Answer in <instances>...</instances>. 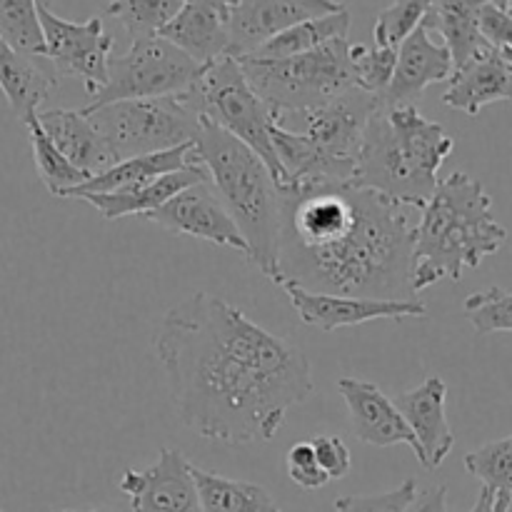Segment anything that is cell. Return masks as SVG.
Returning <instances> with one entry per match:
<instances>
[{
	"mask_svg": "<svg viewBox=\"0 0 512 512\" xmlns=\"http://www.w3.org/2000/svg\"><path fill=\"white\" fill-rule=\"evenodd\" d=\"M0 40L28 55H45L38 0H0Z\"/></svg>",
	"mask_w": 512,
	"mask_h": 512,
	"instance_id": "30",
	"label": "cell"
},
{
	"mask_svg": "<svg viewBox=\"0 0 512 512\" xmlns=\"http://www.w3.org/2000/svg\"><path fill=\"white\" fill-rule=\"evenodd\" d=\"M195 88H198L200 108H203L205 118L233 138H238L240 143L248 145L268 165L278 188H285L283 168H280L273 138H270L278 118L260 100V95L250 88L238 58L225 55V58L210 63L203 78L195 83Z\"/></svg>",
	"mask_w": 512,
	"mask_h": 512,
	"instance_id": "8",
	"label": "cell"
},
{
	"mask_svg": "<svg viewBox=\"0 0 512 512\" xmlns=\"http://www.w3.org/2000/svg\"><path fill=\"white\" fill-rule=\"evenodd\" d=\"M23 125L28 128L35 168H38V175L45 183V188H48V193L55 195V198H68L70 190L80 188V185L88 180V175L80 173L75 165H70L68 160L58 153V148H55V145L50 143L48 135L43 133V128H40L35 115H30Z\"/></svg>",
	"mask_w": 512,
	"mask_h": 512,
	"instance_id": "28",
	"label": "cell"
},
{
	"mask_svg": "<svg viewBox=\"0 0 512 512\" xmlns=\"http://www.w3.org/2000/svg\"><path fill=\"white\" fill-rule=\"evenodd\" d=\"M378 108L380 98L360 88H350L323 108L300 113L305 120V130L300 133L330 160L345 183H353L365 125Z\"/></svg>",
	"mask_w": 512,
	"mask_h": 512,
	"instance_id": "11",
	"label": "cell"
},
{
	"mask_svg": "<svg viewBox=\"0 0 512 512\" xmlns=\"http://www.w3.org/2000/svg\"><path fill=\"white\" fill-rule=\"evenodd\" d=\"M193 158L208 173L210 185L243 233L245 258L275 283L283 195L268 165L245 143L203 118L193 143Z\"/></svg>",
	"mask_w": 512,
	"mask_h": 512,
	"instance_id": "5",
	"label": "cell"
},
{
	"mask_svg": "<svg viewBox=\"0 0 512 512\" xmlns=\"http://www.w3.org/2000/svg\"><path fill=\"white\" fill-rule=\"evenodd\" d=\"M445 398H448L445 380L430 375L423 385L408 390V393H400L393 400L418 440L420 453H423L420 465L425 470H438L445 458L453 453L455 433L450 430L448 413H445Z\"/></svg>",
	"mask_w": 512,
	"mask_h": 512,
	"instance_id": "18",
	"label": "cell"
},
{
	"mask_svg": "<svg viewBox=\"0 0 512 512\" xmlns=\"http://www.w3.org/2000/svg\"><path fill=\"white\" fill-rule=\"evenodd\" d=\"M250 88L283 120L318 110L355 88L348 38L330 40L310 53L293 58H238Z\"/></svg>",
	"mask_w": 512,
	"mask_h": 512,
	"instance_id": "6",
	"label": "cell"
},
{
	"mask_svg": "<svg viewBox=\"0 0 512 512\" xmlns=\"http://www.w3.org/2000/svg\"><path fill=\"white\" fill-rule=\"evenodd\" d=\"M205 70L208 65L195 63L160 35L133 40L128 53L110 58L108 80L80 110H95L118 100H145L183 93L203 78Z\"/></svg>",
	"mask_w": 512,
	"mask_h": 512,
	"instance_id": "9",
	"label": "cell"
},
{
	"mask_svg": "<svg viewBox=\"0 0 512 512\" xmlns=\"http://www.w3.org/2000/svg\"><path fill=\"white\" fill-rule=\"evenodd\" d=\"M58 512H80V510H58ZM85 512H113L108 508H95V510H85Z\"/></svg>",
	"mask_w": 512,
	"mask_h": 512,
	"instance_id": "43",
	"label": "cell"
},
{
	"mask_svg": "<svg viewBox=\"0 0 512 512\" xmlns=\"http://www.w3.org/2000/svg\"><path fill=\"white\" fill-rule=\"evenodd\" d=\"M0 512H3V510H0Z\"/></svg>",
	"mask_w": 512,
	"mask_h": 512,
	"instance_id": "45",
	"label": "cell"
},
{
	"mask_svg": "<svg viewBox=\"0 0 512 512\" xmlns=\"http://www.w3.org/2000/svg\"><path fill=\"white\" fill-rule=\"evenodd\" d=\"M510 65H512V63H510Z\"/></svg>",
	"mask_w": 512,
	"mask_h": 512,
	"instance_id": "46",
	"label": "cell"
},
{
	"mask_svg": "<svg viewBox=\"0 0 512 512\" xmlns=\"http://www.w3.org/2000/svg\"><path fill=\"white\" fill-rule=\"evenodd\" d=\"M285 468H288L290 480L303 490H320L330 483L328 475L318 465V458H315L310 440L295 443L288 450V455H285Z\"/></svg>",
	"mask_w": 512,
	"mask_h": 512,
	"instance_id": "36",
	"label": "cell"
},
{
	"mask_svg": "<svg viewBox=\"0 0 512 512\" xmlns=\"http://www.w3.org/2000/svg\"><path fill=\"white\" fill-rule=\"evenodd\" d=\"M208 173H205L203 165H190V168L175 170V173L163 175V178L153 180L148 185H140V188H128V190H115V193H85L78 195V200H85L88 205H93L105 220H118L128 218V215H140L145 218L148 213L158 210L160 205L168 203L173 195H178L180 190L190 188L195 183H205Z\"/></svg>",
	"mask_w": 512,
	"mask_h": 512,
	"instance_id": "23",
	"label": "cell"
},
{
	"mask_svg": "<svg viewBox=\"0 0 512 512\" xmlns=\"http://www.w3.org/2000/svg\"><path fill=\"white\" fill-rule=\"evenodd\" d=\"M60 75L45 55H28L0 40V90L20 123L35 115L58 90Z\"/></svg>",
	"mask_w": 512,
	"mask_h": 512,
	"instance_id": "22",
	"label": "cell"
},
{
	"mask_svg": "<svg viewBox=\"0 0 512 512\" xmlns=\"http://www.w3.org/2000/svg\"><path fill=\"white\" fill-rule=\"evenodd\" d=\"M120 493L130 498L133 512H203L193 465L180 450L163 448L158 463L145 470H123Z\"/></svg>",
	"mask_w": 512,
	"mask_h": 512,
	"instance_id": "14",
	"label": "cell"
},
{
	"mask_svg": "<svg viewBox=\"0 0 512 512\" xmlns=\"http://www.w3.org/2000/svg\"><path fill=\"white\" fill-rule=\"evenodd\" d=\"M40 128L48 135L58 153L83 175L95 178L118 163L103 135L93 128L88 115L70 108H40L35 113Z\"/></svg>",
	"mask_w": 512,
	"mask_h": 512,
	"instance_id": "19",
	"label": "cell"
},
{
	"mask_svg": "<svg viewBox=\"0 0 512 512\" xmlns=\"http://www.w3.org/2000/svg\"><path fill=\"white\" fill-rule=\"evenodd\" d=\"M398 48H380V45H350V63H353L355 88L383 98L395 73Z\"/></svg>",
	"mask_w": 512,
	"mask_h": 512,
	"instance_id": "33",
	"label": "cell"
},
{
	"mask_svg": "<svg viewBox=\"0 0 512 512\" xmlns=\"http://www.w3.org/2000/svg\"><path fill=\"white\" fill-rule=\"evenodd\" d=\"M508 230L495 220L493 198L483 183L455 170L440 180L433 198L420 210L413 243V293L440 280L463 278L503 248Z\"/></svg>",
	"mask_w": 512,
	"mask_h": 512,
	"instance_id": "3",
	"label": "cell"
},
{
	"mask_svg": "<svg viewBox=\"0 0 512 512\" xmlns=\"http://www.w3.org/2000/svg\"><path fill=\"white\" fill-rule=\"evenodd\" d=\"M193 480L203 512H283L263 485L223 478V475L208 473L195 465Z\"/></svg>",
	"mask_w": 512,
	"mask_h": 512,
	"instance_id": "26",
	"label": "cell"
},
{
	"mask_svg": "<svg viewBox=\"0 0 512 512\" xmlns=\"http://www.w3.org/2000/svg\"><path fill=\"white\" fill-rule=\"evenodd\" d=\"M145 220L160 225L168 233L190 235V238L205 240V243H213L220 245V248H230L248 255V245H245L243 233H240L235 220L230 218L225 205L215 195L210 180L180 190L168 203L145 215Z\"/></svg>",
	"mask_w": 512,
	"mask_h": 512,
	"instance_id": "12",
	"label": "cell"
},
{
	"mask_svg": "<svg viewBox=\"0 0 512 512\" xmlns=\"http://www.w3.org/2000/svg\"><path fill=\"white\" fill-rule=\"evenodd\" d=\"M508 13H510V18H512V5H510V8H508Z\"/></svg>",
	"mask_w": 512,
	"mask_h": 512,
	"instance_id": "44",
	"label": "cell"
},
{
	"mask_svg": "<svg viewBox=\"0 0 512 512\" xmlns=\"http://www.w3.org/2000/svg\"><path fill=\"white\" fill-rule=\"evenodd\" d=\"M455 65L450 50L430 38L425 25L415 28L403 43L398 45V60L388 90L380 98L383 105H415L420 95L433 83L450 80Z\"/></svg>",
	"mask_w": 512,
	"mask_h": 512,
	"instance_id": "17",
	"label": "cell"
},
{
	"mask_svg": "<svg viewBox=\"0 0 512 512\" xmlns=\"http://www.w3.org/2000/svg\"><path fill=\"white\" fill-rule=\"evenodd\" d=\"M183 3H218L233 8V5H238V0H183Z\"/></svg>",
	"mask_w": 512,
	"mask_h": 512,
	"instance_id": "41",
	"label": "cell"
},
{
	"mask_svg": "<svg viewBox=\"0 0 512 512\" xmlns=\"http://www.w3.org/2000/svg\"><path fill=\"white\" fill-rule=\"evenodd\" d=\"M480 33L488 40L490 48L500 50L512 63V18L508 10L485 3L480 8Z\"/></svg>",
	"mask_w": 512,
	"mask_h": 512,
	"instance_id": "38",
	"label": "cell"
},
{
	"mask_svg": "<svg viewBox=\"0 0 512 512\" xmlns=\"http://www.w3.org/2000/svg\"><path fill=\"white\" fill-rule=\"evenodd\" d=\"M463 310L478 335L512 333V293H505L498 285L468 295Z\"/></svg>",
	"mask_w": 512,
	"mask_h": 512,
	"instance_id": "34",
	"label": "cell"
},
{
	"mask_svg": "<svg viewBox=\"0 0 512 512\" xmlns=\"http://www.w3.org/2000/svg\"><path fill=\"white\" fill-rule=\"evenodd\" d=\"M350 30V13L348 8L338 10V13L323 15V18L305 20V23L293 25L285 33L275 35L268 43L260 45L253 58H293V55L310 53V50L320 48V45L330 43V40L348 38Z\"/></svg>",
	"mask_w": 512,
	"mask_h": 512,
	"instance_id": "27",
	"label": "cell"
},
{
	"mask_svg": "<svg viewBox=\"0 0 512 512\" xmlns=\"http://www.w3.org/2000/svg\"><path fill=\"white\" fill-rule=\"evenodd\" d=\"M293 303L295 313L308 328L333 333L340 328L373 323V320H405L425 318L428 305L420 298L413 300H373V298H345V295L310 293L298 285H280Z\"/></svg>",
	"mask_w": 512,
	"mask_h": 512,
	"instance_id": "13",
	"label": "cell"
},
{
	"mask_svg": "<svg viewBox=\"0 0 512 512\" xmlns=\"http://www.w3.org/2000/svg\"><path fill=\"white\" fill-rule=\"evenodd\" d=\"M338 393L345 400V408H348L350 430H353L360 443L375 445V448L408 445L415 458H418V463L423 460L413 430L408 428L400 410L395 408L393 400L378 385L358 378H340Z\"/></svg>",
	"mask_w": 512,
	"mask_h": 512,
	"instance_id": "16",
	"label": "cell"
},
{
	"mask_svg": "<svg viewBox=\"0 0 512 512\" xmlns=\"http://www.w3.org/2000/svg\"><path fill=\"white\" fill-rule=\"evenodd\" d=\"M485 3L488 0H435L428 18L423 20L425 28L443 35L455 70L490 48L480 33V8Z\"/></svg>",
	"mask_w": 512,
	"mask_h": 512,
	"instance_id": "25",
	"label": "cell"
},
{
	"mask_svg": "<svg viewBox=\"0 0 512 512\" xmlns=\"http://www.w3.org/2000/svg\"><path fill=\"white\" fill-rule=\"evenodd\" d=\"M80 113L88 115L118 160L195 143L205 118L195 85L163 98L118 100Z\"/></svg>",
	"mask_w": 512,
	"mask_h": 512,
	"instance_id": "7",
	"label": "cell"
},
{
	"mask_svg": "<svg viewBox=\"0 0 512 512\" xmlns=\"http://www.w3.org/2000/svg\"><path fill=\"white\" fill-rule=\"evenodd\" d=\"M488 3H493L495 8H503V10L510 8V0H488Z\"/></svg>",
	"mask_w": 512,
	"mask_h": 512,
	"instance_id": "42",
	"label": "cell"
},
{
	"mask_svg": "<svg viewBox=\"0 0 512 512\" xmlns=\"http://www.w3.org/2000/svg\"><path fill=\"white\" fill-rule=\"evenodd\" d=\"M158 35L195 63L210 65L230 55V8L218 3H183Z\"/></svg>",
	"mask_w": 512,
	"mask_h": 512,
	"instance_id": "20",
	"label": "cell"
},
{
	"mask_svg": "<svg viewBox=\"0 0 512 512\" xmlns=\"http://www.w3.org/2000/svg\"><path fill=\"white\" fill-rule=\"evenodd\" d=\"M512 100V65L500 50L488 48L453 70L443 103L460 113L478 115L485 105Z\"/></svg>",
	"mask_w": 512,
	"mask_h": 512,
	"instance_id": "21",
	"label": "cell"
},
{
	"mask_svg": "<svg viewBox=\"0 0 512 512\" xmlns=\"http://www.w3.org/2000/svg\"><path fill=\"white\" fill-rule=\"evenodd\" d=\"M343 8L338 0H238L230 8V58H245L293 25Z\"/></svg>",
	"mask_w": 512,
	"mask_h": 512,
	"instance_id": "15",
	"label": "cell"
},
{
	"mask_svg": "<svg viewBox=\"0 0 512 512\" xmlns=\"http://www.w3.org/2000/svg\"><path fill=\"white\" fill-rule=\"evenodd\" d=\"M512 495L510 493H498V490L483 488L480 490L478 500H475L473 510L468 512H510Z\"/></svg>",
	"mask_w": 512,
	"mask_h": 512,
	"instance_id": "40",
	"label": "cell"
},
{
	"mask_svg": "<svg viewBox=\"0 0 512 512\" xmlns=\"http://www.w3.org/2000/svg\"><path fill=\"white\" fill-rule=\"evenodd\" d=\"M278 278L310 293L413 300L408 205L350 183L280 188Z\"/></svg>",
	"mask_w": 512,
	"mask_h": 512,
	"instance_id": "2",
	"label": "cell"
},
{
	"mask_svg": "<svg viewBox=\"0 0 512 512\" xmlns=\"http://www.w3.org/2000/svg\"><path fill=\"white\" fill-rule=\"evenodd\" d=\"M190 165H198L193 158V143L178 145V148L163 150V153L125 158L118 160V163H115L113 168L105 170V173L85 180L80 188L70 190L68 198H78V195L85 193H115V190L140 188V185H148L153 183V180L163 178V175L175 173V170L190 168Z\"/></svg>",
	"mask_w": 512,
	"mask_h": 512,
	"instance_id": "24",
	"label": "cell"
},
{
	"mask_svg": "<svg viewBox=\"0 0 512 512\" xmlns=\"http://www.w3.org/2000/svg\"><path fill=\"white\" fill-rule=\"evenodd\" d=\"M310 445H313L315 458H318V465L328 475V480H340L350 473L353 458H350L348 445L343 443L340 435H318V438L310 440Z\"/></svg>",
	"mask_w": 512,
	"mask_h": 512,
	"instance_id": "37",
	"label": "cell"
},
{
	"mask_svg": "<svg viewBox=\"0 0 512 512\" xmlns=\"http://www.w3.org/2000/svg\"><path fill=\"white\" fill-rule=\"evenodd\" d=\"M40 30L45 40V58L58 75H70L85 83L90 95L108 80V63L113 58V35L105 30L103 18L93 15L85 23H70L50 10L48 0H38Z\"/></svg>",
	"mask_w": 512,
	"mask_h": 512,
	"instance_id": "10",
	"label": "cell"
},
{
	"mask_svg": "<svg viewBox=\"0 0 512 512\" xmlns=\"http://www.w3.org/2000/svg\"><path fill=\"white\" fill-rule=\"evenodd\" d=\"M465 470L483 483V488L512 495V435L483 445L463 458Z\"/></svg>",
	"mask_w": 512,
	"mask_h": 512,
	"instance_id": "32",
	"label": "cell"
},
{
	"mask_svg": "<svg viewBox=\"0 0 512 512\" xmlns=\"http://www.w3.org/2000/svg\"><path fill=\"white\" fill-rule=\"evenodd\" d=\"M418 495V483L405 480L395 490L378 495H343L333 503L335 512H408Z\"/></svg>",
	"mask_w": 512,
	"mask_h": 512,
	"instance_id": "35",
	"label": "cell"
},
{
	"mask_svg": "<svg viewBox=\"0 0 512 512\" xmlns=\"http://www.w3.org/2000/svg\"><path fill=\"white\" fill-rule=\"evenodd\" d=\"M435 0H395L375 18L373 40L380 48H398L428 18Z\"/></svg>",
	"mask_w": 512,
	"mask_h": 512,
	"instance_id": "31",
	"label": "cell"
},
{
	"mask_svg": "<svg viewBox=\"0 0 512 512\" xmlns=\"http://www.w3.org/2000/svg\"><path fill=\"white\" fill-rule=\"evenodd\" d=\"M455 140L415 105H383L370 115L360 145L355 188L375 190L408 208L423 210L438 188V170Z\"/></svg>",
	"mask_w": 512,
	"mask_h": 512,
	"instance_id": "4",
	"label": "cell"
},
{
	"mask_svg": "<svg viewBox=\"0 0 512 512\" xmlns=\"http://www.w3.org/2000/svg\"><path fill=\"white\" fill-rule=\"evenodd\" d=\"M408 512H448V488L445 485H433L415 495L413 505Z\"/></svg>",
	"mask_w": 512,
	"mask_h": 512,
	"instance_id": "39",
	"label": "cell"
},
{
	"mask_svg": "<svg viewBox=\"0 0 512 512\" xmlns=\"http://www.w3.org/2000/svg\"><path fill=\"white\" fill-rule=\"evenodd\" d=\"M153 345L180 423L205 440L270 443L288 410L315 390L298 345L218 295L195 293L175 303Z\"/></svg>",
	"mask_w": 512,
	"mask_h": 512,
	"instance_id": "1",
	"label": "cell"
},
{
	"mask_svg": "<svg viewBox=\"0 0 512 512\" xmlns=\"http://www.w3.org/2000/svg\"><path fill=\"white\" fill-rule=\"evenodd\" d=\"M180 5L183 0H110L105 15L118 20L130 40H143L158 35L175 18Z\"/></svg>",
	"mask_w": 512,
	"mask_h": 512,
	"instance_id": "29",
	"label": "cell"
}]
</instances>
